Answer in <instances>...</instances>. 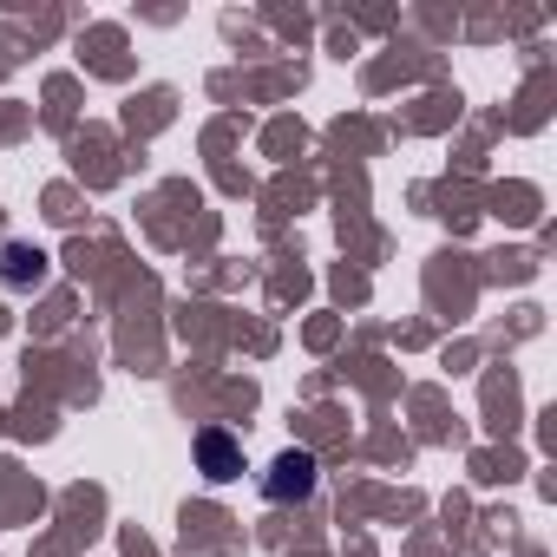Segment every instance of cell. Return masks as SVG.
I'll return each mask as SVG.
<instances>
[{
    "instance_id": "obj_1",
    "label": "cell",
    "mask_w": 557,
    "mask_h": 557,
    "mask_svg": "<svg viewBox=\"0 0 557 557\" xmlns=\"http://www.w3.org/2000/svg\"><path fill=\"white\" fill-rule=\"evenodd\" d=\"M315 492V459L309 453H283L269 472V498H309Z\"/></svg>"
},
{
    "instance_id": "obj_2",
    "label": "cell",
    "mask_w": 557,
    "mask_h": 557,
    "mask_svg": "<svg viewBox=\"0 0 557 557\" xmlns=\"http://www.w3.org/2000/svg\"><path fill=\"white\" fill-rule=\"evenodd\" d=\"M197 459H203L210 479H236V472H243V459H236V446H230L223 433H203V440H197Z\"/></svg>"
},
{
    "instance_id": "obj_3",
    "label": "cell",
    "mask_w": 557,
    "mask_h": 557,
    "mask_svg": "<svg viewBox=\"0 0 557 557\" xmlns=\"http://www.w3.org/2000/svg\"><path fill=\"white\" fill-rule=\"evenodd\" d=\"M0 275H8L14 289H27V283H40V275H47V256H40V249H21V243H14L8 256H0Z\"/></svg>"
}]
</instances>
